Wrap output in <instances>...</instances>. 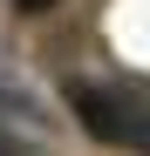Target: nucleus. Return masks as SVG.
<instances>
[{
    "label": "nucleus",
    "mask_w": 150,
    "mask_h": 156,
    "mask_svg": "<svg viewBox=\"0 0 150 156\" xmlns=\"http://www.w3.org/2000/svg\"><path fill=\"white\" fill-rule=\"evenodd\" d=\"M62 102H68V115L82 122L103 149L150 156V102L143 95H130V88H96V82H68Z\"/></svg>",
    "instance_id": "1"
},
{
    "label": "nucleus",
    "mask_w": 150,
    "mask_h": 156,
    "mask_svg": "<svg viewBox=\"0 0 150 156\" xmlns=\"http://www.w3.org/2000/svg\"><path fill=\"white\" fill-rule=\"evenodd\" d=\"M55 0H14V14H48Z\"/></svg>",
    "instance_id": "3"
},
{
    "label": "nucleus",
    "mask_w": 150,
    "mask_h": 156,
    "mask_svg": "<svg viewBox=\"0 0 150 156\" xmlns=\"http://www.w3.org/2000/svg\"><path fill=\"white\" fill-rule=\"evenodd\" d=\"M0 109H21V115H34L28 88H21V82H7V68H0Z\"/></svg>",
    "instance_id": "2"
},
{
    "label": "nucleus",
    "mask_w": 150,
    "mask_h": 156,
    "mask_svg": "<svg viewBox=\"0 0 150 156\" xmlns=\"http://www.w3.org/2000/svg\"><path fill=\"white\" fill-rule=\"evenodd\" d=\"M0 156H14V143H7V136H0Z\"/></svg>",
    "instance_id": "4"
}]
</instances>
